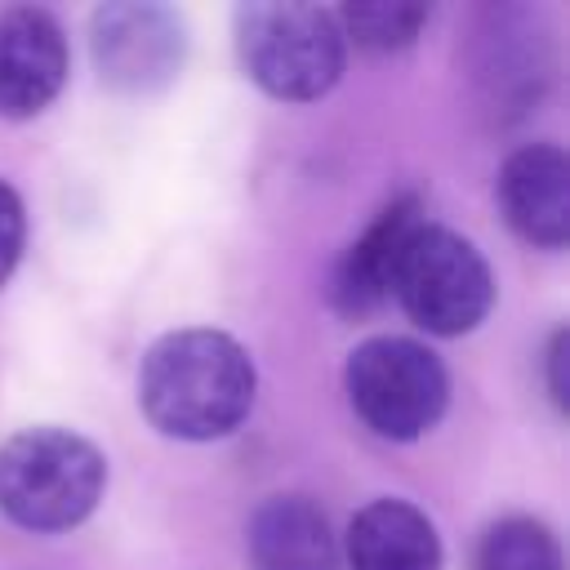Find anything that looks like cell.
Wrapping results in <instances>:
<instances>
[{
    "instance_id": "5bb4252c",
    "label": "cell",
    "mask_w": 570,
    "mask_h": 570,
    "mask_svg": "<svg viewBox=\"0 0 570 570\" xmlns=\"http://www.w3.org/2000/svg\"><path fill=\"white\" fill-rule=\"evenodd\" d=\"M22 236H27V218H22V200L9 183H0V285L9 281V272L18 267L22 254Z\"/></svg>"
},
{
    "instance_id": "52a82bcc",
    "label": "cell",
    "mask_w": 570,
    "mask_h": 570,
    "mask_svg": "<svg viewBox=\"0 0 570 570\" xmlns=\"http://www.w3.org/2000/svg\"><path fill=\"white\" fill-rule=\"evenodd\" d=\"M67 80V40L45 9L0 13V116L27 120L45 111Z\"/></svg>"
},
{
    "instance_id": "7c38bea8",
    "label": "cell",
    "mask_w": 570,
    "mask_h": 570,
    "mask_svg": "<svg viewBox=\"0 0 570 570\" xmlns=\"http://www.w3.org/2000/svg\"><path fill=\"white\" fill-rule=\"evenodd\" d=\"M476 570H561V548L530 517L494 521L476 543Z\"/></svg>"
},
{
    "instance_id": "9a60e30c",
    "label": "cell",
    "mask_w": 570,
    "mask_h": 570,
    "mask_svg": "<svg viewBox=\"0 0 570 570\" xmlns=\"http://www.w3.org/2000/svg\"><path fill=\"white\" fill-rule=\"evenodd\" d=\"M561 365H566V330H557L552 343H548V392L566 410V374H561Z\"/></svg>"
},
{
    "instance_id": "9c48e42d",
    "label": "cell",
    "mask_w": 570,
    "mask_h": 570,
    "mask_svg": "<svg viewBox=\"0 0 570 570\" xmlns=\"http://www.w3.org/2000/svg\"><path fill=\"white\" fill-rule=\"evenodd\" d=\"M423 223V205L414 196L392 200L370 232L343 254V263L334 267V285H330V303L343 316H365L379 303L392 298V272H396V254L405 245V236Z\"/></svg>"
},
{
    "instance_id": "ba28073f",
    "label": "cell",
    "mask_w": 570,
    "mask_h": 570,
    "mask_svg": "<svg viewBox=\"0 0 570 570\" xmlns=\"http://www.w3.org/2000/svg\"><path fill=\"white\" fill-rule=\"evenodd\" d=\"M499 205L512 232L530 245L561 249L570 240V160L552 142L512 151L499 169Z\"/></svg>"
},
{
    "instance_id": "3957f363",
    "label": "cell",
    "mask_w": 570,
    "mask_h": 570,
    "mask_svg": "<svg viewBox=\"0 0 570 570\" xmlns=\"http://www.w3.org/2000/svg\"><path fill=\"white\" fill-rule=\"evenodd\" d=\"M236 49L249 80L285 102H312L343 76V31L321 4H240Z\"/></svg>"
},
{
    "instance_id": "7a4b0ae2",
    "label": "cell",
    "mask_w": 570,
    "mask_h": 570,
    "mask_svg": "<svg viewBox=\"0 0 570 570\" xmlns=\"http://www.w3.org/2000/svg\"><path fill=\"white\" fill-rule=\"evenodd\" d=\"M107 485L94 441L67 428H27L0 445V512L36 534L80 525Z\"/></svg>"
},
{
    "instance_id": "5b68a950",
    "label": "cell",
    "mask_w": 570,
    "mask_h": 570,
    "mask_svg": "<svg viewBox=\"0 0 570 570\" xmlns=\"http://www.w3.org/2000/svg\"><path fill=\"white\" fill-rule=\"evenodd\" d=\"M343 383L356 419L387 441L423 436L445 414V401H450V379L436 352L396 334L365 338L347 356Z\"/></svg>"
},
{
    "instance_id": "4fadbf2b",
    "label": "cell",
    "mask_w": 570,
    "mask_h": 570,
    "mask_svg": "<svg viewBox=\"0 0 570 570\" xmlns=\"http://www.w3.org/2000/svg\"><path fill=\"white\" fill-rule=\"evenodd\" d=\"M338 22H343L338 31L352 36L361 49L392 53V49H405L419 36V27L428 22V4H387V0L343 4Z\"/></svg>"
},
{
    "instance_id": "8fae6325",
    "label": "cell",
    "mask_w": 570,
    "mask_h": 570,
    "mask_svg": "<svg viewBox=\"0 0 570 570\" xmlns=\"http://www.w3.org/2000/svg\"><path fill=\"white\" fill-rule=\"evenodd\" d=\"M249 566L254 570H338V548L325 512L298 494L267 499L249 521Z\"/></svg>"
},
{
    "instance_id": "6da1fadb",
    "label": "cell",
    "mask_w": 570,
    "mask_h": 570,
    "mask_svg": "<svg viewBox=\"0 0 570 570\" xmlns=\"http://www.w3.org/2000/svg\"><path fill=\"white\" fill-rule=\"evenodd\" d=\"M254 361L223 330H174L138 365V405L156 432L214 441L240 428L254 405Z\"/></svg>"
},
{
    "instance_id": "8992f818",
    "label": "cell",
    "mask_w": 570,
    "mask_h": 570,
    "mask_svg": "<svg viewBox=\"0 0 570 570\" xmlns=\"http://www.w3.org/2000/svg\"><path fill=\"white\" fill-rule=\"evenodd\" d=\"M183 22L160 4H102L94 13V62L111 89L151 94L183 67Z\"/></svg>"
},
{
    "instance_id": "30bf717a",
    "label": "cell",
    "mask_w": 570,
    "mask_h": 570,
    "mask_svg": "<svg viewBox=\"0 0 570 570\" xmlns=\"http://www.w3.org/2000/svg\"><path fill=\"white\" fill-rule=\"evenodd\" d=\"M352 570H441L432 521L405 499H374L347 525Z\"/></svg>"
},
{
    "instance_id": "277c9868",
    "label": "cell",
    "mask_w": 570,
    "mask_h": 570,
    "mask_svg": "<svg viewBox=\"0 0 570 570\" xmlns=\"http://www.w3.org/2000/svg\"><path fill=\"white\" fill-rule=\"evenodd\" d=\"M392 294L428 334H468L494 303V276L472 240L428 218L405 236L392 272Z\"/></svg>"
}]
</instances>
